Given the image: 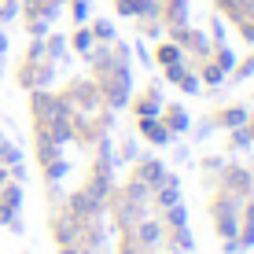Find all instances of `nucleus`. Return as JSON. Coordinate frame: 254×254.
I'll use <instances>...</instances> for the list:
<instances>
[{"instance_id":"c85d7f7f","label":"nucleus","mask_w":254,"mask_h":254,"mask_svg":"<svg viewBox=\"0 0 254 254\" xmlns=\"http://www.w3.org/2000/svg\"><path fill=\"white\" fill-rule=\"evenodd\" d=\"M41 56H45V41H33L30 52H26V59H41Z\"/></svg>"},{"instance_id":"39448f33","label":"nucleus","mask_w":254,"mask_h":254,"mask_svg":"<svg viewBox=\"0 0 254 254\" xmlns=\"http://www.w3.org/2000/svg\"><path fill=\"white\" fill-rule=\"evenodd\" d=\"M136 181L155 191V188H159L162 181H166V166H162V162H155V159H144V162H140V170H136Z\"/></svg>"},{"instance_id":"412c9836","label":"nucleus","mask_w":254,"mask_h":254,"mask_svg":"<svg viewBox=\"0 0 254 254\" xmlns=\"http://www.w3.org/2000/svg\"><path fill=\"white\" fill-rule=\"evenodd\" d=\"M217 66H221V70H232V66H236V56H232V52L225 48V45L217 48Z\"/></svg>"},{"instance_id":"5701e85b","label":"nucleus","mask_w":254,"mask_h":254,"mask_svg":"<svg viewBox=\"0 0 254 254\" xmlns=\"http://www.w3.org/2000/svg\"><path fill=\"white\" fill-rule=\"evenodd\" d=\"M63 173H66V162H59V159H52V162H48V181H59Z\"/></svg>"},{"instance_id":"20e7f679","label":"nucleus","mask_w":254,"mask_h":254,"mask_svg":"<svg viewBox=\"0 0 254 254\" xmlns=\"http://www.w3.org/2000/svg\"><path fill=\"white\" fill-rule=\"evenodd\" d=\"M52 74H56L52 59H48V63H41V59H26V70H22V85H26V89H45V85L52 81Z\"/></svg>"},{"instance_id":"2f4dec72","label":"nucleus","mask_w":254,"mask_h":254,"mask_svg":"<svg viewBox=\"0 0 254 254\" xmlns=\"http://www.w3.org/2000/svg\"><path fill=\"white\" fill-rule=\"evenodd\" d=\"M59 254H89V247H74V243H66V247L59 251Z\"/></svg>"},{"instance_id":"f03ea898","label":"nucleus","mask_w":254,"mask_h":254,"mask_svg":"<svg viewBox=\"0 0 254 254\" xmlns=\"http://www.w3.org/2000/svg\"><path fill=\"white\" fill-rule=\"evenodd\" d=\"M66 107H81L85 115H89V111H96L100 107V85H92V81H77L74 89L66 92Z\"/></svg>"},{"instance_id":"a878e982","label":"nucleus","mask_w":254,"mask_h":254,"mask_svg":"<svg viewBox=\"0 0 254 254\" xmlns=\"http://www.w3.org/2000/svg\"><path fill=\"white\" fill-rule=\"evenodd\" d=\"M236 247H240V251L254 247V225H247V229H243V240H236Z\"/></svg>"},{"instance_id":"aec40b11","label":"nucleus","mask_w":254,"mask_h":254,"mask_svg":"<svg viewBox=\"0 0 254 254\" xmlns=\"http://www.w3.org/2000/svg\"><path fill=\"white\" fill-rule=\"evenodd\" d=\"M221 77H225V70L217 66V63H210V66H203V81H206V85H217V81H221Z\"/></svg>"},{"instance_id":"bb28decb","label":"nucleus","mask_w":254,"mask_h":254,"mask_svg":"<svg viewBox=\"0 0 254 254\" xmlns=\"http://www.w3.org/2000/svg\"><path fill=\"white\" fill-rule=\"evenodd\" d=\"M118 254H144V247H140V243L133 240V236H129V240L122 243V251H118Z\"/></svg>"},{"instance_id":"473e14b6","label":"nucleus","mask_w":254,"mask_h":254,"mask_svg":"<svg viewBox=\"0 0 254 254\" xmlns=\"http://www.w3.org/2000/svg\"><path fill=\"white\" fill-rule=\"evenodd\" d=\"M251 74H254V59H247V63L240 66V77H251Z\"/></svg>"},{"instance_id":"dca6fc26","label":"nucleus","mask_w":254,"mask_h":254,"mask_svg":"<svg viewBox=\"0 0 254 254\" xmlns=\"http://www.w3.org/2000/svg\"><path fill=\"white\" fill-rule=\"evenodd\" d=\"M133 7H136V15H144V19H155V15L162 11L159 0H133Z\"/></svg>"},{"instance_id":"72a5a7b5","label":"nucleus","mask_w":254,"mask_h":254,"mask_svg":"<svg viewBox=\"0 0 254 254\" xmlns=\"http://www.w3.org/2000/svg\"><path fill=\"white\" fill-rule=\"evenodd\" d=\"M243 214H247V225H254V203H247V206H243Z\"/></svg>"},{"instance_id":"e433bc0d","label":"nucleus","mask_w":254,"mask_h":254,"mask_svg":"<svg viewBox=\"0 0 254 254\" xmlns=\"http://www.w3.org/2000/svg\"><path fill=\"white\" fill-rule=\"evenodd\" d=\"M4 52H7V37L0 33V56H4Z\"/></svg>"},{"instance_id":"f8f14e48","label":"nucleus","mask_w":254,"mask_h":254,"mask_svg":"<svg viewBox=\"0 0 254 254\" xmlns=\"http://www.w3.org/2000/svg\"><path fill=\"white\" fill-rule=\"evenodd\" d=\"M217 122H221V126H229V129H240V126H247V111H243V107H229Z\"/></svg>"},{"instance_id":"f257e3e1","label":"nucleus","mask_w":254,"mask_h":254,"mask_svg":"<svg viewBox=\"0 0 254 254\" xmlns=\"http://www.w3.org/2000/svg\"><path fill=\"white\" fill-rule=\"evenodd\" d=\"M214 221H217V232L225 236V240H232L236 229H240V210H243V195H236V191L225 188L221 195L214 199Z\"/></svg>"},{"instance_id":"c756f323","label":"nucleus","mask_w":254,"mask_h":254,"mask_svg":"<svg viewBox=\"0 0 254 254\" xmlns=\"http://www.w3.org/2000/svg\"><path fill=\"white\" fill-rule=\"evenodd\" d=\"M115 4H118V15H136L133 0H115Z\"/></svg>"},{"instance_id":"6e6552de","label":"nucleus","mask_w":254,"mask_h":254,"mask_svg":"<svg viewBox=\"0 0 254 254\" xmlns=\"http://www.w3.org/2000/svg\"><path fill=\"white\" fill-rule=\"evenodd\" d=\"M140 133L151 140V144H170V136H173L159 118H140Z\"/></svg>"},{"instance_id":"c9c22d12","label":"nucleus","mask_w":254,"mask_h":254,"mask_svg":"<svg viewBox=\"0 0 254 254\" xmlns=\"http://www.w3.org/2000/svg\"><path fill=\"white\" fill-rule=\"evenodd\" d=\"M4 185H7V170L0 166V188H4Z\"/></svg>"},{"instance_id":"9b49d317","label":"nucleus","mask_w":254,"mask_h":254,"mask_svg":"<svg viewBox=\"0 0 254 254\" xmlns=\"http://www.w3.org/2000/svg\"><path fill=\"white\" fill-rule=\"evenodd\" d=\"M166 129H170V133H185L188 129V111L185 107H170L166 111Z\"/></svg>"},{"instance_id":"a211bd4d","label":"nucleus","mask_w":254,"mask_h":254,"mask_svg":"<svg viewBox=\"0 0 254 254\" xmlns=\"http://www.w3.org/2000/svg\"><path fill=\"white\" fill-rule=\"evenodd\" d=\"M173 247H181V251H191V232L185 229V225H177V229H173Z\"/></svg>"},{"instance_id":"7ed1b4c3","label":"nucleus","mask_w":254,"mask_h":254,"mask_svg":"<svg viewBox=\"0 0 254 254\" xmlns=\"http://www.w3.org/2000/svg\"><path fill=\"white\" fill-rule=\"evenodd\" d=\"M19 203H22V188L19 185H4L0 188V225H15V229H19V221H15Z\"/></svg>"},{"instance_id":"f704fd0d","label":"nucleus","mask_w":254,"mask_h":254,"mask_svg":"<svg viewBox=\"0 0 254 254\" xmlns=\"http://www.w3.org/2000/svg\"><path fill=\"white\" fill-rule=\"evenodd\" d=\"M232 4H236V0H217V7H225V11H229Z\"/></svg>"},{"instance_id":"7c9ffc66","label":"nucleus","mask_w":254,"mask_h":254,"mask_svg":"<svg viewBox=\"0 0 254 254\" xmlns=\"http://www.w3.org/2000/svg\"><path fill=\"white\" fill-rule=\"evenodd\" d=\"M15 11H19V4H15V0H7V4L4 7H0V19H11V15Z\"/></svg>"},{"instance_id":"423d86ee","label":"nucleus","mask_w":254,"mask_h":254,"mask_svg":"<svg viewBox=\"0 0 254 254\" xmlns=\"http://www.w3.org/2000/svg\"><path fill=\"white\" fill-rule=\"evenodd\" d=\"M155 203H159L162 210H166V206H173V203H181V181L166 173V181H162L159 188H155Z\"/></svg>"},{"instance_id":"9d476101","label":"nucleus","mask_w":254,"mask_h":254,"mask_svg":"<svg viewBox=\"0 0 254 254\" xmlns=\"http://www.w3.org/2000/svg\"><path fill=\"white\" fill-rule=\"evenodd\" d=\"M140 118H155V115H159V111H162V96L159 92H155V89H147V96H144V100H140Z\"/></svg>"},{"instance_id":"f3484780","label":"nucleus","mask_w":254,"mask_h":254,"mask_svg":"<svg viewBox=\"0 0 254 254\" xmlns=\"http://www.w3.org/2000/svg\"><path fill=\"white\" fill-rule=\"evenodd\" d=\"M15 162H22L19 147H11V144H0V166H15Z\"/></svg>"},{"instance_id":"0eeeda50","label":"nucleus","mask_w":254,"mask_h":254,"mask_svg":"<svg viewBox=\"0 0 254 254\" xmlns=\"http://www.w3.org/2000/svg\"><path fill=\"white\" fill-rule=\"evenodd\" d=\"M225 188L236 191V195H251L254 181H251L247 170H236V166H229V170H225Z\"/></svg>"},{"instance_id":"4c0bfd02","label":"nucleus","mask_w":254,"mask_h":254,"mask_svg":"<svg viewBox=\"0 0 254 254\" xmlns=\"http://www.w3.org/2000/svg\"><path fill=\"white\" fill-rule=\"evenodd\" d=\"M247 133H251V140H254V122H251V129H247Z\"/></svg>"},{"instance_id":"4be33fe9","label":"nucleus","mask_w":254,"mask_h":254,"mask_svg":"<svg viewBox=\"0 0 254 254\" xmlns=\"http://www.w3.org/2000/svg\"><path fill=\"white\" fill-rule=\"evenodd\" d=\"M45 52H48V59H59L66 52V45H63V37H52L48 45H45Z\"/></svg>"},{"instance_id":"1a4fd4ad","label":"nucleus","mask_w":254,"mask_h":254,"mask_svg":"<svg viewBox=\"0 0 254 254\" xmlns=\"http://www.w3.org/2000/svg\"><path fill=\"white\" fill-rule=\"evenodd\" d=\"M166 19H170L173 30H181V26L188 22V0H170V7H166Z\"/></svg>"},{"instance_id":"b1692460","label":"nucleus","mask_w":254,"mask_h":254,"mask_svg":"<svg viewBox=\"0 0 254 254\" xmlns=\"http://www.w3.org/2000/svg\"><path fill=\"white\" fill-rule=\"evenodd\" d=\"M177 85H181L185 92H199V77H195V74H185V77H181Z\"/></svg>"},{"instance_id":"ddd939ff","label":"nucleus","mask_w":254,"mask_h":254,"mask_svg":"<svg viewBox=\"0 0 254 254\" xmlns=\"http://www.w3.org/2000/svg\"><path fill=\"white\" fill-rule=\"evenodd\" d=\"M181 59H185L181 45H162V48H159V63H162V66H170V63H181Z\"/></svg>"},{"instance_id":"2eb2a0df","label":"nucleus","mask_w":254,"mask_h":254,"mask_svg":"<svg viewBox=\"0 0 254 254\" xmlns=\"http://www.w3.org/2000/svg\"><path fill=\"white\" fill-rule=\"evenodd\" d=\"M166 221L177 229V225H185L188 221V210H185V203H173V206H166Z\"/></svg>"},{"instance_id":"6ab92c4d","label":"nucleus","mask_w":254,"mask_h":254,"mask_svg":"<svg viewBox=\"0 0 254 254\" xmlns=\"http://www.w3.org/2000/svg\"><path fill=\"white\" fill-rule=\"evenodd\" d=\"M74 48L89 56V48H92V30H77V33H74Z\"/></svg>"},{"instance_id":"393cba45","label":"nucleus","mask_w":254,"mask_h":254,"mask_svg":"<svg viewBox=\"0 0 254 254\" xmlns=\"http://www.w3.org/2000/svg\"><path fill=\"white\" fill-rule=\"evenodd\" d=\"M247 144H251V133H247V129L240 126V129L232 133V147H247Z\"/></svg>"},{"instance_id":"cd10ccee","label":"nucleus","mask_w":254,"mask_h":254,"mask_svg":"<svg viewBox=\"0 0 254 254\" xmlns=\"http://www.w3.org/2000/svg\"><path fill=\"white\" fill-rule=\"evenodd\" d=\"M85 15H89V0H74V19L85 22Z\"/></svg>"},{"instance_id":"4468645a","label":"nucleus","mask_w":254,"mask_h":254,"mask_svg":"<svg viewBox=\"0 0 254 254\" xmlns=\"http://www.w3.org/2000/svg\"><path fill=\"white\" fill-rule=\"evenodd\" d=\"M92 37L115 41V22H111V19H96V22H92Z\"/></svg>"}]
</instances>
